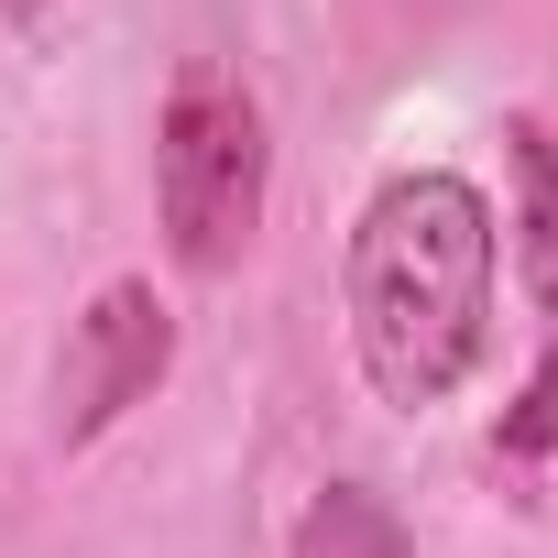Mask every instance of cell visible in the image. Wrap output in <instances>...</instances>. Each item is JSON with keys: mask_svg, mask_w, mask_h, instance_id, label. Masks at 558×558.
Wrapping results in <instances>:
<instances>
[{"mask_svg": "<svg viewBox=\"0 0 558 558\" xmlns=\"http://www.w3.org/2000/svg\"><path fill=\"white\" fill-rule=\"evenodd\" d=\"M263 197H274V132H263V99L230 77V66H175L165 88V121H154V219H165V252L175 274H230L263 230Z\"/></svg>", "mask_w": 558, "mask_h": 558, "instance_id": "2", "label": "cell"}, {"mask_svg": "<svg viewBox=\"0 0 558 558\" xmlns=\"http://www.w3.org/2000/svg\"><path fill=\"white\" fill-rule=\"evenodd\" d=\"M165 373H175V307L143 274H110L56 351V449H99L132 405H154Z\"/></svg>", "mask_w": 558, "mask_h": 558, "instance_id": "3", "label": "cell"}, {"mask_svg": "<svg viewBox=\"0 0 558 558\" xmlns=\"http://www.w3.org/2000/svg\"><path fill=\"white\" fill-rule=\"evenodd\" d=\"M547 449H558V351L536 362V384H525V405L504 427V460H547Z\"/></svg>", "mask_w": 558, "mask_h": 558, "instance_id": "6", "label": "cell"}, {"mask_svg": "<svg viewBox=\"0 0 558 558\" xmlns=\"http://www.w3.org/2000/svg\"><path fill=\"white\" fill-rule=\"evenodd\" d=\"M504 154H514V219H504V252H514V286L536 318H558V143L536 110L504 121Z\"/></svg>", "mask_w": 558, "mask_h": 558, "instance_id": "4", "label": "cell"}, {"mask_svg": "<svg viewBox=\"0 0 558 558\" xmlns=\"http://www.w3.org/2000/svg\"><path fill=\"white\" fill-rule=\"evenodd\" d=\"M493 197L449 165H405L362 197L351 263H340V307H351V362L384 405L427 416L449 405L482 351H493Z\"/></svg>", "mask_w": 558, "mask_h": 558, "instance_id": "1", "label": "cell"}, {"mask_svg": "<svg viewBox=\"0 0 558 558\" xmlns=\"http://www.w3.org/2000/svg\"><path fill=\"white\" fill-rule=\"evenodd\" d=\"M286 558H416V536H405V514L373 482H329V493H307Z\"/></svg>", "mask_w": 558, "mask_h": 558, "instance_id": "5", "label": "cell"}]
</instances>
